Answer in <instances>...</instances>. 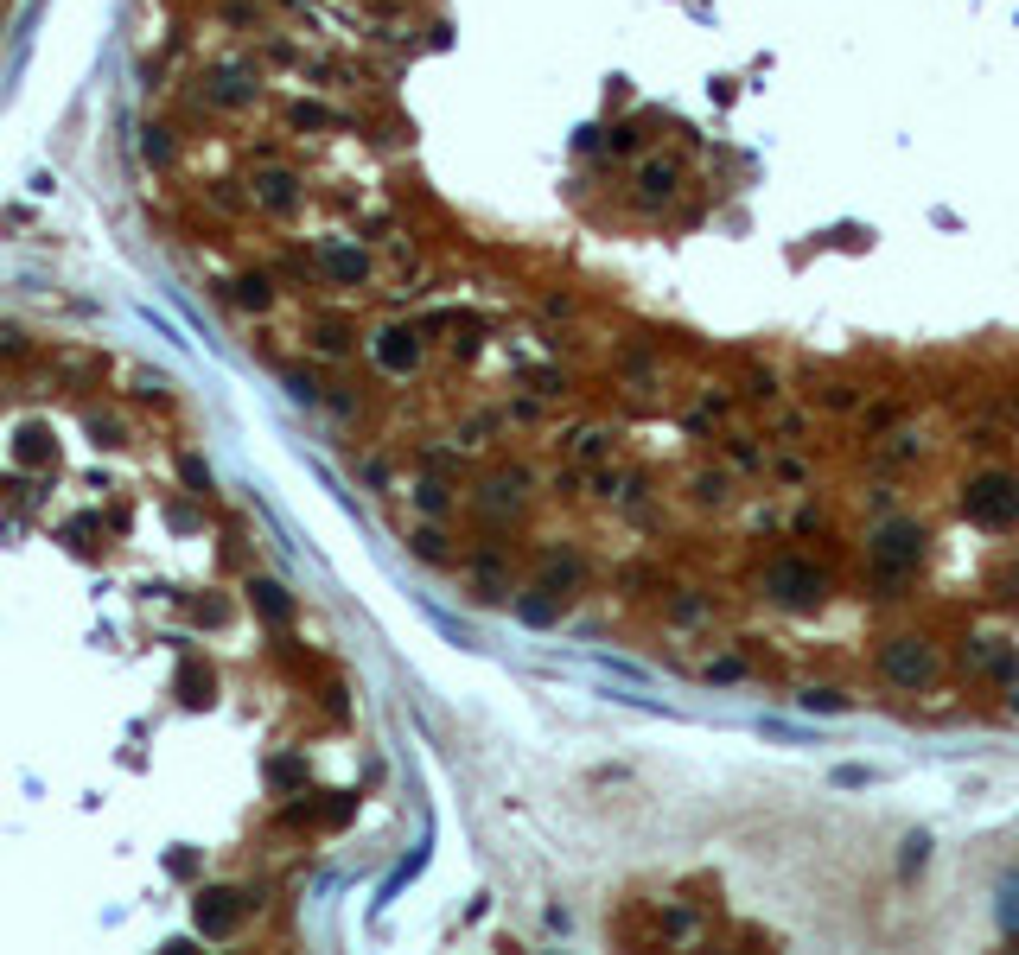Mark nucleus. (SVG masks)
Returning a JSON list of instances; mask_svg holds the SVG:
<instances>
[{"label":"nucleus","instance_id":"obj_1","mask_svg":"<svg viewBox=\"0 0 1019 955\" xmlns=\"http://www.w3.org/2000/svg\"><path fill=\"white\" fill-rule=\"evenodd\" d=\"M962 510H969L981 529H1013L1019 523V484L1007 472H981L969 484V497H962Z\"/></svg>","mask_w":1019,"mask_h":955},{"label":"nucleus","instance_id":"obj_2","mask_svg":"<svg viewBox=\"0 0 1019 955\" xmlns=\"http://www.w3.org/2000/svg\"><path fill=\"white\" fill-rule=\"evenodd\" d=\"M879 675L898 688H930L937 682V650L924 644V637H892L886 650H879Z\"/></svg>","mask_w":1019,"mask_h":955},{"label":"nucleus","instance_id":"obj_3","mask_svg":"<svg viewBox=\"0 0 1019 955\" xmlns=\"http://www.w3.org/2000/svg\"><path fill=\"white\" fill-rule=\"evenodd\" d=\"M822 586H828V580H822L809 561H797V554H777V561L765 567V593H771L777 605H816Z\"/></svg>","mask_w":1019,"mask_h":955},{"label":"nucleus","instance_id":"obj_4","mask_svg":"<svg viewBox=\"0 0 1019 955\" xmlns=\"http://www.w3.org/2000/svg\"><path fill=\"white\" fill-rule=\"evenodd\" d=\"M918 554H924L918 523H886V529L873 535V561H879V573H911V567H918Z\"/></svg>","mask_w":1019,"mask_h":955},{"label":"nucleus","instance_id":"obj_5","mask_svg":"<svg viewBox=\"0 0 1019 955\" xmlns=\"http://www.w3.org/2000/svg\"><path fill=\"white\" fill-rule=\"evenodd\" d=\"M682 185V160H644L637 166V198L644 204H669Z\"/></svg>","mask_w":1019,"mask_h":955},{"label":"nucleus","instance_id":"obj_6","mask_svg":"<svg viewBox=\"0 0 1019 955\" xmlns=\"http://www.w3.org/2000/svg\"><path fill=\"white\" fill-rule=\"evenodd\" d=\"M255 204H262V211H300V185H293V172H262V179H255Z\"/></svg>","mask_w":1019,"mask_h":955},{"label":"nucleus","instance_id":"obj_7","mask_svg":"<svg viewBox=\"0 0 1019 955\" xmlns=\"http://www.w3.org/2000/svg\"><path fill=\"white\" fill-rule=\"evenodd\" d=\"M797 701L809 707V714H848V694L841 688H809V694H797Z\"/></svg>","mask_w":1019,"mask_h":955},{"label":"nucleus","instance_id":"obj_8","mask_svg":"<svg viewBox=\"0 0 1019 955\" xmlns=\"http://www.w3.org/2000/svg\"><path fill=\"white\" fill-rule=\"evenodd\" d=\"M924 860H930V835L918 828V835H905V854H898V873H918Z\"/></svg>","mask_w":1019,"mask_h":955},{"label":"nucleus","instance_id":"obj_9","mask_svg":"<svg viewBox=\"0 0 1019 955\" xmlns=\"http://www.w3.org/2000/svg\"><path fill=\"white\" fill-rule=\"evenodd\" d=\"M867 784H879V771H867V764H841L835 771V790H867Z\"/></svg>","mask_w":1019,"mask_h":955},{"label":"nucleus","instance_id":"obj_10","mask_svg":"<svg viewBox=\"0 0 1019 955\" xmlns=\"http://www.w3.org/2000/svg\"><path fill=\"white\" fill-rule=\"evenodd\" d=\"M707 675H714V682H739V675H746V663H714Z\"/></svg>","mask_w":1019,"mask_h":955},{"label":"nucleus","instance_id":"obj_11","mask_svg":"<svg viewBox=\"0 0 1019 955\" xmlns=\"http://www.w3.org/2000/svg\"><path fill=\"white\" fill-rule=\"evenodd\" d=\"M1013 714H1019V688H1013Z\"/></svg>","mask_w":1019,"mask_h":955}]
</instances>
